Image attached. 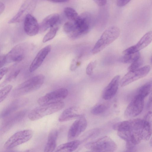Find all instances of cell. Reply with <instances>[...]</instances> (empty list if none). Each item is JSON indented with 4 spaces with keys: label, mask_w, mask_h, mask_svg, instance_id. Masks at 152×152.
Segmentation results:
<instances>
[{
    "label": "cell",
    "mask_w": 152,
    "mask_h": 152,
    "mask_svg": "<svg viewBox=\"0 0 152 152\" xmlns=\"http://www.w3.org/2000/svg\"><path fill=\"white\" fill-rule=\"evenodd\" d=\"M8 71V69L6 67L2 68L0 69V80L7 73Z\"/></svg>",
    "instance_id": "d590c367"
},
{
    "label": "cell",
    "mask_w": 152,
    "mask_h": 152,
    "mask_svg": "<svg viewBox=\"0 0 152 152\" xmlns=\"http://www.w3.org/2000/svg\"><path fill=\"white\" fill-rule=\"evenodd\" d=\"M55 3H63L68 2L69 0H46Z\"/></svg>",
    "instance_id": "74e56055"
},
{
    "label": "cell",
    "mask_w": 152,
    "mask_h": 152,
    "mask_svg": "<svg viewBox=\"0 0 152 152\" xmlns=\"http://www.w3.org/2000/svg\"><path fill=\"white\" fill-rule=\"evenodd\" d=\"M96 64V61H92L89 63L86 69V72L87 75H91L92 74Z\"/></svg>",
    "instance_id": "1f68e13d"
},
{
    "label": "cell",
    "mask_w": 152,
    "mask_h": 152,
    "mask_svg": "<svg viewBox=\"0 0 152 152\" xmlns=\"http://www.w3.org/2000/svg\"><path fill=\"white\" fill-rule=\"evenodd\" d=\"M26 102V99L24 98H19L15 100L3 110L0 114V117L4 118L14 113L23 106Z\"/></svg>",
    "instance_id": "d6986e66"
},
{
    "label": "cell",
    "mask_w": 152,
    "mask_h": 152,
    "mask_svg": "<svg viewBox=\"0 0 152 152\" xmlns=\"http://www.w3.org/2000/svg\"><path fill=\"white\" fill-rule=\"evenodd\" d=\"M93 18L88 12H84L80 15L75 22L73 31L69 37L75 39L87 33L92 25Z\"/></svg>",
    "instance_id": "277c9868"
},
{
    "label": "cell",
    "mask_w": 152,
    "mask_h": 152,
    "mask_svg": "<svg viewBox=\"0 0 152 152\" xmlns=\"http://www.w3.org/2000/svg\"><path fill=\"white\" fill-rule=\"evenodd\" d=\"M58 30V27L56 25L50 28L49 31L43 37L42 42L45 43L53 39L56 35Z\"/></svg>",
    "instance_id": "484cf974"
},
{
    "label": "cell",
    "mask_w": 152,
    "mask_h": 152,
    "mask_svg": "<svg viewBox=\"0 0 152 152\" xmlns=\"http://www.w3.org/2000/svg\"><path fill=\"white\" fill-rule=\"evenodd\" d=\"M68 94V90L61 88L48 93L39 98L37 102L40 105L57 103L64 99Z\"/></svg>",
    "instance_id": "52a82bcc"
},
{
    "label": "cell",
    "mask_w": 152,
    "mask_h": 152,
    "mask_svg": "<svg viewBox=\"0 0 152 152\" xmlns=\"http://www.w3.org/2000/svg\"><path fill=\"white\" fill-rule=\"evenodd\" d=\"M120 78V76L117 75L112 79L103 91V98L104 99H110L115 95L118 90Z\"/></svg>",
    "instance_id": "ac0fdd59"
},
{
    "label": "cell",
    "mask_w": 152,
    "mask_h": 152,
    "mask_svg": "<svg viewBox=\"0 0 152 152\" xmlns=\"http://www.w3.org/2000/svg\"><path fill=\"white\" fill-rule=\"evenodd\" d=\"M152 40V32L150 31L146 33L135 45L128 48L123 51V53L127 55L139 52L148 46Z\"/></svg>",
    "instance_id": "5bb4252c"
},
{
    "label": "cell",
    "mask_w": 152,
    "mask_h": 152,
    "mask_svg": "<svg viewBox=\"0 0 152 152\" xmlns=\"http://www.w3.org/2000/svg\"><path fill=\"white\" fill-rule=\"evenodd\" d=\"M33 134L31 129H25L18 131L12 135L6 141L4 147L10 149L26 143L29 140Z\"/></svg>",
    "instance_id": "8992f818"
},
{
    "label": "cell",
    "mask_w": 152,
    "mask_h": 152,
    "mask_svg": "<svg viewBox=\"0 0 152 152\" xmlns=\"http://www.w3.org/2000/svg\"><path fill=\"white\" fill-rule=\"evenodd\" d=\"M64 14L69 21L75 22L78 19L79 15L76 11L70 7L65 8L64 10Z\"/></svg>",
    "instance_id": "cb8c5ba5"
},
{
    "label": "cell",
    "mask_w": 152,
    "mask_h": 152,
    "mask_svg": "<svg viewBox=\"0 0 152 152\" xmlns=\"http://www.w3.org/2000/svg\"><path fill=\"white\" fill-rule=\"evenodd\" d=\"M58 134V132L56 129H53L50 132L44 148V152H53L55 149Z\"/></svg>",
    "instance_id": "44dd1931"
},
{
    "label": "cell",
    "mask_w": 152,
    "mask_h": 152,
    "mask_svg": "<svg viewBox=\"0 0 152 152\" xmlns=\"http://www.w3.org/2000/svg\"><path fill=\"white\" fill-rule=\"evenodd\" d=\"M131 0H116V3L117 6L119 7H123L128 3Z\"/></svg>",
    "instance_id": "836d02e7"
},
{
    "label": "cell",
    "mask_w": 152,
    "mask_h": 152,
    "mask_svg": "<svg viewBox=\"0 0 152 152\" xmlns=\"http://www.w3.org/2000/svg\"><path fill=\"white\" fill-rule=\"evenodd\" d=\"M152 91V82L149 81L145 83L137 90L135 95L145 98L148 96Z\"/></svg>",
    "instance_id": "603a6c76"
},
{
    "label": "cell",
    "mask_w": 152,
    "mask_h": 152,
    "mask_svg": "<svg viewBox=\"0 0 152 152\" xmlns=\"http://www.w3.org/2000/svg\"><path fill=\"white\" fill-rule=\"evenodd\" d=\"M24 29L30 36L37 34L39 31V25L36 19L31 14L27 15L24 20Z\"/></svg>",
    "instance_id": "9a60e30c"
},
{
    "label": "cell",
    "mask_w": 152,
    "mask_h": 152,
    "mask_svg": "<svg viewBox=\"0 0 152 152\" xmlns=\"http://www.w3.org/2000/svg\"><path fill=\"white\" fill-rule=\"evenodd\" d=\"M20 69L15 70L12 72L9 75L8 77L0 85V87L4 86L7 83L14 79L17 77L20 72Z\"/></svg>",
    "instance_id": "f1b7e54d"
},
{
    "label": "cell",
    "mask_w": 152,
    "mask_h": 152,
    "mask_svg": "<svg viewBox=\"0 0 152 152\" xmlns=\"http://www.w3.org/2000/svg\"><path fill=\"white\" fill-rule=\"evenodd\" d=\"M99 6H104L107 3V0H93Z\"/></svg>",
    "instance_id": "e575fe53"
},
{
    "label": "cell",
    "mask_w": 152,
    "mask_h": 152,
    "mask_svg": "<svg viewBox=\"0 0 152 152\" xmlns=\"http://www.w3.org/2000/svg\"><path fill=\"white\" fill-rule=\"evenodd\" d=\"M85 148L89 150L96 152H113L117 148L115 142L107 136L103 137L97 140L86 143Z\"/></svg>",
    "instance_id": "5b68a950"
},
{
    "label": "cell",
    "mask_w": 152,
    "mask_h": 152,
    "mask_svg": "<svg viewBox=\"0 0 152 152\" xmlns=\"http://www.w3.org/2000/svg\"><path fill=\"white\" fill-rule=\"evenodd\" d=\"M107 106L104 104H100L94 106L91 110V113L98 115L104 112L107 109Z\"/></svg>",
    "instance_id": "83f0119b"
},
{
    "label": "cell",
    "mask_w": 152,
    "mask_h": 152,
    "mask_svg": "<svg viewBox=\"0 0 152 152\" xmlns=\"http://www.w3.org/2000/svg\"><path fill=\"white\" fill-rule=\"evenodd\" d=\"M151 103H152V96L151 95L150 96L149 99L148 100V104L147 105V107H150L151 106Z\"/></svg>",
    "instance_id": "ab89813d"
},
{
    "label": "cell",
    "mask_w": 152,
    "mask_h": 152,
    "mask_svg": "<svg viewBox=\"0 0 152 152\" xmlns=\"http://www.w3.org/2000/svg\"><path fill=\"white\" fill-rule=\"evenodd\" d=\"M45 78V76L42 74L30 78L17 86L13 91L12 95L14 97H17L37 90L43 84Z\"/></svg>",
    "instance_id": "6da1fadb"
},
{
    "label": "cell",
    "mask_w": 152,
    "mask_h": 152,
    "mask_svg": "<svg viewBox=\"0 0 152 152\" xmlns=\"http://www.w3.org/2000/svg\"><path fill=\"white\" fill-rule=\"evenodd\" d=\"M83 115L78 106H73L66 109L62 113L58 118V121L63 122L77 118Z\"/></svg>",
    "instance_id": "e0dca14e"
},
{
    "label": "cell",
    "mask_w": 152,
    "mask_h": 152,
    "mask_svg": "<svg viewBox=\"0 0 152 152\" xmlns=\"http://www.w3.org/2000/svg\"><path fill=\"white\" fill-rule=\"evenodd\" d=\"M12 86L7 85L0 89V103L4 100L11 91Z\"/></svg>",
    "instance_id": "4316f807"
},
{
    "label": "cell",
    "mask_w": 152,
    "mask_h": 152,
    "mask_svg": "<svg viewBox=\"0 0 152 152\" xmlns=\"http://www.w3.org/2000/svg\"><path fill=\"white\" fill-rule=\"evenodd\" d=\"M78 140H74L59 145L56 148V151L58 152H71L75 150L80 144Z\"/></svg>",
    "instance_id": "7402d4cb"
},
{
    "label": "cell",
    "mask_w": 152,
    "mask_h": 152,
    "mask_svg": "<svg viewBox=\"0 0 152 152\" xmlns=\"http://www.w3.org/2000/svg\"><path fill=\"white\" fill-rule=\"evenodd\" d=\"M51 50V46L48 45L38 52L30 66L29 71L30 72H33L41 65Z\"/></svg>",
    "instance_id": "2e32d148"
},
{
    "label": "cell",
    "mask_w": 152,
    "mask_h": 152,
    "mask_svg": "<svg viewBox=\"0 0 152 152\" xmlns=\"http://www.w3.org/2000/svg\"><path fill=\"white\" fill-rule=\"evenodd\" d=\"M99 132V130L97 128L88 131L85 135L84 140H87L90 138L94 137L97 136Z\"/></svg>",
    "instance_id": "4dcf8cb0"
},
{
    "label": "cell",
    "mask_w": 152,
    "mask_h": 152,
    "mask_svg": "<svg viewBox=\"0 0 152 152\" xmlns=\"http://www.w3.org/2000/svg\"><path fill=\"white\" fill-rule=\"evenodd\" d=\"M150 144L152 146V140L151 139L150 141Z\"/></svg>",
    "instance_id": "60d3db41"
},
{
    "label": "cell",
    "mask_w": 152,
    "mask_h": 152,
    "mask_svg": "<svg viewBox=\"0 0 152 152\" xmlns=\"http://www.w3.org/2000/svg\"><path fill=\"white\" fill-rule=\"evenodd\" d=\"M5 9L4 4L0 1V15L3 12Z\"/></svg>",
    "instance_id": "f35d334b"
},
{
    "label": "cell",
    "mask_w": 152,
    "mask_h": 152,
    "mask_svg": "<svg viewBox=\"0 0 152 152\" xmlns=\"http://www.w3.org/2000/svg\"><path fill=\"white\" fill-rule=\"evenodd\" d=\"M37 0H26L16 15L9 21V23H19L24 20L26 16L31 14L37 5Z\"/></svg>",
    "instance_id": "ba28073f"
},
{
    "label": "cell",
    "mask_w": 152,
    "mask_h": 152,
    "mask_svg": "<svg viewBox=\"0 0 152 152\" xmlns=\"http://www.w3.org/2000/svg\"><path fill=\"white\" fill-rule=\"evenodd\" d=\"M6 63L5 55H1L0 56V69Z\"/></svg>",
    "instance_id": "8d00e7d4"
},
{
    "label": "cell",
    "mask_w": 152,
    "mask_h": 152,
    "mask_svg": "<svg viewBox=\"0 0 152 152\" xmlns=\"http://www.w3.org/2000/svg\"></svg>",
    "instance_id": "b9f144b4"
},
{
    "label": "cell",
    "mask_w": 152,
    "mask_h": 152,
    "mask_svg": "<svg viewBox=\"0 0 152 152\" xmlns=\"http://www.w3.org/2000/svg\"><path fill=\"white\" fill-rule=\"evenodd\" d=\"M120 34V30L116 26H111L103 33L92 50L93 54L100 52L115 40Z\"/></svg>",
    "instance_id": "7a4b0ae2"
},
{
    "label": "cell",
    "mask_w": 152,
    "mask_h": 152,
    "mask_svg": "<svg viewBox=\"0 0 152 152\" xmlns=\"http://www.w3.org/2000/svg\"><path fill=\"white\" fill-rule=\"evenodd\" d=\"M144 99L135 95L126 109L124 114L125 116L127 118H130L139 115L144 108Z\"/></svg>",
    "instance_id": "8fae6325"
},
{
    "label": "cell",
    "mask_w": 152,
    "mask_h": 152,
    "mask_svg": "<svg viewBox=\"0 0 152 152\" xmlns=\"http://www.w3.org/2000/svg\"><path fill=\"white\" fill-rule=\"evenodd\" d=\"M151 69L150 66L148 65L136 69L129 71L120 81L121 86L124 87L144 77L149 73Z\"/></svg>",
    "instance_id": "9c48e42d"
},
{
    "label": "cell",
    "mask_w": 152,
    "mask_h": 152,
    "mask_svg": "<svg viewBox=\"0 0 152 152\" xmlns=\"http://www.w3.org/2000/svg\"><path fill=\"white\" fill-rule=\"evenodd\" d=\"M59 16L57 13L50 14L45 18L39 25V31L43 32L51 28L58 22Z\"/></svg>",
    "instance_id": "ffe728a7"
},
{
    "label": "cell",
    "mask_w": 152,
    "mask_h": 152,
    "mask_svg": "<svg viewBox=\"0 0 152 152\" xmlns=\"http://www.w3.org/2000/svg\"><path fill=\"white\" fill-rule=\"evenodd\" d=\"M140 57L139 52L124 55L121 58L122 62L124 63H132Z\"/></svg>",
    "instance_id": "d4e9b609"
},
{
    "label": "cell",
    "mask_w": 152,
    "mask_h": 152,
    "mask_svg": "<svg viewBox=\"0 0 152 152\" xmlns=\"http://www.w3.org/2000/svg\"><path fill=\"white\" fill-rule=\"evenodd\" d=\"M87 120L83 115L78 118L72 123L69 130L67 138L69 141L74 140L86 129Z\"/></svg>",
    "instance_id": "7c38bea8"
},
{
    "label": "cell",
    "mask_w": 152,
    "mask_h": 152,
    "mask_svg": "<svg viewBox=\"0 0 152 152\" xmlns=\"http://www.w3.org/2000/svg\"><path fill=\"white\" fill-rule=\"evenodd\" d=\"M64 103L61 101L57 103L40 105L31 110L28 114L29 119L35 121L55 113L64 108Z\"/></svg>",
    "instance_id": "3957f363"
},
{
    "label": "cell",
    "mask_w": 152,
    "mask_h": 152,
    "mask_svg": "<svg viewBox=\"0 0 152 152\" xmlns=\"http://www.w3.org/2000/svg\"><path fill=\"white\" fill-rule=\"evenodd\" d=\"M26 53V47L24 44L20 43L16 45L5 55L6 63L21 61L24 58Z\"/></svg>",
    "instance_id": "4fadbf2b"
},
{
    "label": "cell",
    "mask_w": 152,
    "mask_h": 152,
    "mask_svg": "<svg viewBox=\"0 0 152 152\" xmlns=\"http://www.w3.org/2000/svg\"><path fill=\"white\" fill-rule=\"evenodd\" d=\"M143 60L140 57L132 63L128 68V70L131 71L137 69L140 67L143 64Z\"/></svg>",
    "instance_id": "f546056e"
},
{
    "label": "cell",
    "mask_w": 152,
    "mask_h": 152,
    "mask_svg": "<svg viewBox=\"0 0 152 152\" xmlns=\"http://www.w3.org/2000/svg\"><path fill=\"white\" fill-rule=\"evenodd\" d=\"M26 113L25 110H21L14 113L4 118L0 125V135L4 134L21 121L24 117Z\"/></svg>",
    "instance_id": "30bf717a"
},
{
    "label": "cell",
    "mask_w": 152,
    "mask_h": 152,
    "mask_svg": "<svg viewBox=\"0 0 152 152\" xmlns=\"http://www.w3.org/2000/svg\"><path fill=\"white\" fill-rule=\"evenodd\" d=\"M78 57L72 60L70 66V69L71 71H73L75 70L79 65L80 63L78 61Z\"/></svg>",
    "instance_id": "d6a6232c"
}]
</instances>
